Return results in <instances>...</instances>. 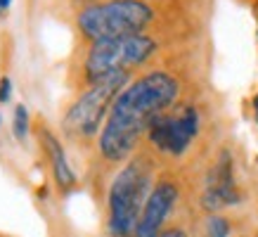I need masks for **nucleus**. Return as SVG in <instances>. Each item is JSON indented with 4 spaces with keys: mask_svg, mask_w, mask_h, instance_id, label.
<instances>
[{
    "mask_svg": "<svg viewBox=\"0 0 258 237\" xmlns=\"http://www.w3.org/2000/svg\"><path fill=\"white\" fill-rule=\"evenodd\" d=\"M180 86L168 71H149L116 97L100 133V154L107 161H123L164 109L178 100Z\"/></svg>",
    "mask_w": 258,
    "mask_h": 237,
    "instance_id": "nucleus-1",
    "label": "nucleus"
},
{
    "mask_svg": "<svg viewBox=\"0 0 258 237\" xmlns=\"http://www.w3.org/2000/svg\"><path fill=\"white\" fill-rule=\"evenodd\" d=\"M152 188V164L145 157H135L121 168L111 181L109 197V235L111 237H133L142 209L149 199Z\"/></svg>",
    "mask_w": 258,
    "mask_h": 237,
    "instance_id": "nucleus-2",
    "label": "nucleus"
},
{
    "mask_svg": "<svg viewBox=\"0 0 258 237\" xmlns=\"http://www.w3.org/2000/svg\"><path fill=\"white\" fill-rule=\"evenodd\" d=\"M152 8L145 0H109L88 5L79 12V29L93 40L138 36L152 22Z\"/></svg>",
    "mask_w": 258,
    "mask_h": 237,
    "instance_id": "nucleus-3",
    "label": "nucleus"
},
{
    "mask_svg": "<svg viewBox=\"0 0 258 237\" xmlns=\"http://www.w3.org/2000/svg\"><path fill=\"white\" fill-rule=\"evenodd\" d=\"M125 83H128V74H111L90 83V88L67 111L64 131L74 138H93L100 131L102 118L109 114L116 97L123 93Z\"/></svg>",
    "mask_w": 258,
    "mask_h": 237,
    "instance_id": "nucleus-4",
    "label": "nucleus"
},
{
    "mask_svg": "<svg viewBox=\"0 0 258 237\" xmlns=\"http://www.w3.org/2000/svg\"><path fill=\"white\" fill-rule=\"evenodd\" d=\"M157 43L149 36H123V38L95 40L86 57V74L90 83L111 76V74H125L133 67H140L154 55Z\"/></svg>",
    "mask_w": 258,
    "mask_h": 237,
    "instance_id": "nucleus-5",
    "label": "nucleus"
},
{
    "mask_svg": "<svg viewBox=\"0 0 258 237\" xmlns=\"http://www.w3.org/2000/svg\"><path fill=\"white\" fill-rule=\"evenodd\" d=\"M199 133V114L195 107H185L178 114H161L149 128V142L164 154L180 157Z\"/></svg>",
    "mask_w": 258,
    "mask_h": 237,
    "instance_id": "nucleus-6",
    "label": "nucleus"
},
{
    "mask_svg": "<svg viewBox=\"0 0 258 237\" xmlns=\"http://www.w3.org/2000/svg\"><path fill=\"white\" fill-rule=\"evenodd\" d=\"M232 157L230 152L223 150L220 157L216 159V164L209 171L206 178V188H204V206L209 211H220L225 206H235L239 202V190L235 183V171H232Z\"/></svg>",
    "mask_w": 258,
    "mask_h": 237,
    "instance_id": "nucleus-7",
    "label": "nucleus"
},
{
    "mask_svg": "<svg viewBox=\"0 0 258 237\" xmlns=\"http://www.w3.org/2000/svg\"><path fill=\"white\" fill-rule=\"evenodd\" d=\"M175 202H178V185L171 181L157 183L149 192V199L142 209L133 237H161V225L175 206Z\"/></svg>",
    "mask_w": 258,
    "mask_h": 237,
    "instance_id": "nucleus-8",
    "label": "nucleus"
},
{
    "mask_svg": "<svg viewBox=\"0 0 258 237\" xmlns=\"http://www.w3.org/2000/svg\"><path fill=\"white\" fill-rule=\"evenodd\" d=\"M40 140H43L45 154H47V159H50V166H52L55 183L62 190H71L74 185H76V173L71 171L69 161H67L62 142L57 140L55 135H52V131H47V128H40Z\"/></svg>",
    "mask_w": 258,
    "mask_h": 237,
    "instance_id": "nucleus-9",
    "label": "nucleus"
},
{
    "mask_svg": "<svg viewBox=\"0 0 258 237\" xmlns=\"http://www.w3.org/2000/svg\"><path fill=\"white\" fill-rule=\"evenodd\" d=\"M232 228H230V221L223 218V216H211L206 221V235L209 237H230Z\"/></svg>",
    "mask_w": 258,
    "mask_h": 237,
    "instance_id": "nucleus-10",
    "label": "nucleus"
},
{
    "mask_svg": "<svg viewBox=\"0 0 258 237\" xmlns=\"http://www.w3.org/2000/svg\"><path fill=\"white\" fill-rule=\"evenodd\" d=\"M12 131H15V138L24 140L26 133H29V109L24 104H17L15 109V121H12Z\"/></svg>",
    "mask_w": 258,
    "mask_h": 237,
    "instance_id": "nucleus-11",
    "label": "nucleus"
},
{
    "mask_svg": "<svg viewBox=\"0 0 258 237\" xmlns=\"http://www.w3.org/2000/svg\"><path fill=\"white\" fill-rule=\"evenodd\" d=\"M10 97H12V81L8 76H3L0 79V102H10Z\"/></svg>",
    "mask_w": 258,
    "mask_h": 237,
    "instance_id": "nucleus-12",
    "label": "nucleus"
},
{
    "mask_svg": "<svg viewBox=\"0 0 258 237\" xmlns=\"http://www.w3.org/2000/svg\"><path fill=\"white\" fill-rule=\"evenodd\" d=\"M161 237H187V235H185V230L171 228V230H164V232H161Z\"/></svg>",
    "mask_w": 258,
    "mask_h": 237,
    "instance_id": "nucleus-13",
    "label": "nucleus"
},
{
    "mask_svg": "<svg viewBox=\"0 0 258 237\" xmlns=\"http://www.w3.org/2000/svg\"><path fill=\"white\" fill-rule=\"evenodd\" d=\"M10 5H12V0H0V12H5Z\"/></svg>",
    "mask_w": 258,
    "mask_h": 237,
    "instance_id": "nucleus-14",
    "label": "nucleus"
},
{
    "mask_svg": "<svg viewBox=\"0 0 258 237\" xmlns=\"http://www.w3.org/2000/svg\"><path fill=\"white\" fill-rule=\"evenodd\" d=\"M253 109L258 111V95H256V97H253Z\"/></svg>",
    "mask_w": 258,
    "mask_h": 237,
    "instance_id": "nucleus-15",
    "label": "nucleus"
},
{
    "mask_svg": "<svg viewBox=\"0 0 258 237\" xmlns=\"http://www.w3.org/2000/svg\"><path fill=\"white\" fill-rule=\"evenodd\" d=\"M256 121H258V111H256Z\"/></svg>",
    "mask_w": 258,
    "mask_h": 237,
    "instance_id": "nucleus-16",
    "label": "nucleus"
}]
</instances>
